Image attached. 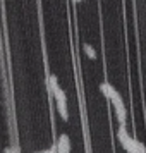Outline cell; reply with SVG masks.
<instances>
[{"instance_id": "cell-1", "label": "cell", "mask_w": 146, "mask_h": 153, "mask_svg": "<svg viewBox=\"0 0 146 153\" xmlns=\"http://www.w3.org/2000/svg\"><path fill=\"white\" fill-rule=\"evenodd\" d=\"M100 91L113 105V110H115V117L119 120V126H125L127 124V108H125V105H124V98L117 91V88L113 84H110L108 81H103V83L100 84Z\"/></svg>"}, {"instance_id": "cell-2", "label": "cell", "mask_w": 146, "mask_h": 153, "mask_svg": "<svg viewBox=\"0 0 146 153\" xmlns=\"http://www.w3.org/2000/svg\"><path fill=\"white\" fill-rule=\"evenodd\" d=\"M47 86H48V91L52 98L55 100V105H57V112L59 115L64 119V120H69V105H67V95L64 88L59 84V79H57L55 74H50L47 77Z\"/></svg>"}, {"instance_id": "cell-3", "label": "cell", "mask_w": 146, "mask_h": 153, "mask_svg": "<svg viewBox=\"0 0 146 153\" xmlns=\"http://www.w3.org/2000/svg\"><path fill=\"white\" fill-rule=\"evenodd\" d=\"M117 141L120 143V146L124 148L127 153H146V146L138 141L136 138H132L127 132L125 126H119L117 129Z\"/></svg>"}, {"instance_id": "cell-4", "label": "cell", "mask_w": 146, "mask_h": 153, "mask_svg": "<svg viewBox=\"0 0 146 153\" xmlns=\"http://www.w3.org/2000/svg\"><path fill=\"white\" fill-rule=\"evenodd\" d=\"M55 152L57 153H70L72 152V141H70V136L67 132H62L59 138H57L55 145Z\"/></svg>"}, {"instance_id": "cell-5", "label": "cell", "mask_w": 146, "mask_h": 153, "mask_svg": "<svg viewBox=\"0 0 146 153\" xmlns=\"http://www.w3.org/2000/svg\"><path fill=\"white\" fill-rule=\"evenodd\" d=\"M83 48H84V53L90 59H96V52H95V48L91 47L90 43H83Z\"/></svg>"}, {"instance_id": "cell-6", "label": "cell", "mask_w": 146, "mask_h": 153, "mask_svg": "<svg viewBox=\"0 0 146 153\" xmlns=\"http://www.w3.org/2000/svg\"><path fill=\"white\" fill-rule=\"evenodd\" d=\"M35 153H57V152H55V146H50V148H45V150H38Z\"/></svg>"}, {"instance_id": "cell-7", "label": "cell", "mask_w": 146, "mask_h": 153, "mask_svg": "<svg viewBox=\"0 0 146 153\" xmlns=\"http://www.w3.org/2000/svg\"><path fill=\"white\" fill-rule=\"evenodd\" d=\"M72 2H74V4H79V2H84V0H72Z\"/></svg>"}]
</instances>
